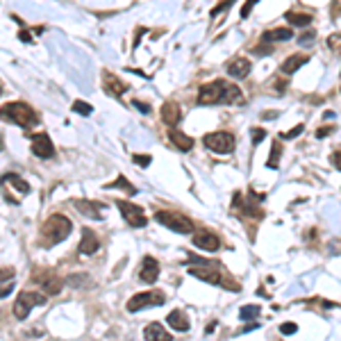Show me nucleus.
<instances>
[{"mask_svg":"<svg viewBox=\"0 0 341 341\" xmlns=\"http://www.w3.org/2000/svg\"><path fill=\"white\" fill-rule=\"evenodd\" d=\"M296 330H298L296 323H282V325H280V332H282V334H293Z\"/></svg>","mask_w":341,"mask_h":341,"instance_id":"nucleus-34","label":"nucleus"},{"mask_svg":"<svg viewBox=\"0 0 341 341\" xmlns=\"http://www.w3.org/2000/svg\"><path fill=\"white\" fill-rule=\"evenodd\" d=\"M330 162H332L334 169H339V171H341V150H334L332 157H330Z\"/></svg>","mask_w":341,"mask_h":341,"instance_id":"nucleus-35","label":"nucleus"},{"mask_svg":"<svg viewBox=\"0 0 341 341\" xmlns=\"http://www.w3.org/2000/svg\"><path fill=\"white\" fill-rule=\"evenodd\" d=\"M307 59H309V57H307V55H303V52L289 55L285 62H282V73H285V75H291V73H296L300 66H305V64H307Z\"/></svg>","mask_w":341,"mask_h":341,"instance_id":"nucleus-19","label":"nucleus"},{"mask_svg":"<svg viewBox=\"0 0 341 341\" xmlns=\"http://www.w3.org/2000/svg\"><path fill=\"white\" fill-rule=\"evenodd\" d=\"M36 305H46V293H39V291H23L18 293L16 303H14V316L18 321L28 318V314L32 312Z\"/></svg>","mask_w":341,"mask_h":341,"instance_id":"nucleus-5","label":"nucleus"},{"mask_svg":"<svg viewBox=\"0 0 341 341\" xmlns=\"http://www.w3.org/2000/svg\"><path fill=\"white\" fill-rule=\"evenodd\" d=\"M134 162H136L139 166H144V169H146V166H150L153 157H150V155H134Z\"/></svg>","mask_w":341,"mask_h":341,"instance_id":"nucleus-33","label":"nucleus"},{"mask_svg":"<svg viewBox=\"0 0 341 341\" xmlns=\"http://www.w3.org/2000/svg\"><path fill=\"white\" fill-rule=\"evenodd\" d=\"M118 212L123 214V218L128 221V225H132V228H144L146 223H148V218H146L144 209L139 207V205L134 203H128V200H118Z\"/></svg>","mask_w":341,"mask_h":341,"instance_id":"nucleus-8","label":"nucleus"},{"mask_svg":"<svg viewBox=\"0 0 341 341\" xmlns=\"http://www.w3.org/2000/svg\"><path fill=\"white\" fill-rule=\"evenodd\" d=\"M18 36H21V39H23V41H32V36H30V32H21Z\"/></svg>","mask_w":341,"mask_h":341,"instance_id":"nucleus-42","label":"nucleus"},{"mask_svg":"<svg viewBox=\"0 0 341 341\" xmlns=\"http://www.w3.org/2000/svg\"><path fill=\"white\" fill-rule=\"evenodd\" d=\"M180 118H182V112H180V105H177L175 101H166L164 105H162V121H164L171 130L180 123Z\"/></svg>","mask_w":341,"mask_h":341,"instance_id":"nucleus-14","label":"nucleus"},{"mask_svg":"<svg viewBox=\"0 0 341 341\" xmlns=\"http://www.w3.org/2000/svg\"><path fill=\"white\" fill-rule=\"evenodd\" d=\"M253 5H255V3H246L244 7H241V16H244V18L248 16V14H250V9H253Z\"/></svg>","mask_w":341,"mask_h":341,"instance_id":"nucleus-39","label":"nucleus"},{"mask_svg":"<svg viewBox=\"0 0 341 341\" xmlns=\"http://www.w3.org/2000/svg\"><path fill=\"white\" fill-rule=\"evenodd\" d=\"M193 246L200 248V250H209V253H214V250L221 248V239H218L214 232H209V230H198V232L193 234Z\"/></svg>","mask_w":341,"mask_h":341,"instance_id":"nucleus-11","label":"nucleus"},{"mask_svg":"<svg viewBox=\"0 0 341 341\" xmlns=\"http://www.w3.org/2000/svg\"><path fill=\"white\" fill-rule=\"evenodd\" d=\"M244 93L237 85L228 80H214L198 89V105H239Z\"/></svg>","mask_w":341,"mask_h":341,"instance_id":"nucleus-1","label":"nucleus"},{"mask_svg":"<svg viewBox=\"0 0 341 341\" xmlns=\"http://www.w3.org/2000/svg\"><path fill=\"white\" fill-rule=\"evenodd\" d=\"M169 325L175 330V332H187V330H189L187 314L182 312V309H173V312L169 314Z\"/></svg>","mask_w":341,"mask_h":341,"instance_id":"nucleus-22","label":"nucleus"},{"mask_svg":"<svg viewBox=\"0 0 341 341\" xmlns=\"http://www.w3.org/2000/svg\"><path fill=\"white\" fill-rule=\"evenodd\" d=\"M73 230L71 218L64 216V214H52V216L46 218V223L41 225V246H55L59 241H64Z\"/></svg>","mask_w":341,"mask_h":341,"instance_id":"nucleus-2","label":"nucleus"},{"mask_svg":"<svg viewBox=\"0 0 341 341\" xmlns=\"http://www.w3.org/2000/svg\"><path fill=\"white\" fill-rule=\"evenodd\" d=\"M314 39V34L312 32H309V34H305V36H300V41H305V44H309V41H312Z\"/></svg>","mask_w":341,"mask_h":341,"instance_id":"nucleus-43","label":"nucleus"},{"mask_svg":"<svg viewBox=\"0 0 341 341\" xmlns=\"http://www.w3.org/2000/svg\"><path fill=\"white\" fill-rule=\"evenodd\" d=\"M230 5H232V3H221L218 7H214V9H212V16H216V14L223 12V9H230Z\"/></svg>","mask_w":341,"mask_h":341,"instance_id":"nucleus-38","label":"nucleus"},{"mask_svg":"<svg viewBox=\"0 0 341 341\" xmlns=\"http://www.w3.org/2000/svg\"><path fill=\"white\" fill-rule=\"evenodd\" d=\"M30 144H32V155L39 157V159H50L55 155V146H52L50 136L46 132L30 134Z\"/></svg>","mask_w":341,"mask_h":341,"instance_id":"nucleus-9","label":"nucleus"},{"mask_svg":"<svg viewBox=\"0 0 341 341\" xmlns=\"http://www.w3.org/2000/svg\"><path fill=\"white\" fill-rule=\"evenodd\" d=\"M103 87H105V91H107L109 96H114V98H118L121 93L128 89V85H125L123 80H118L116 75H112V73H107V71L103 73Z\"/></svg>","mask_w":341,"mask_h":341,"instance_id":"nucleus-17","label":"nucleus"},{"mask_svg":"<svg viewBox=\"0 0 341 341\" xmlns=\"http://www.w3.org/2000/svg\"><path fill=\"white\" fill-rule=\"evenodd\" d=\"M189 275L198 277V280H203V282H209V285H223L221 273L214 269L209 262H205V264H198V266H191V269H189Z\"/></svg>","mask_w":341,"mask_h":341,"instance_id":"nucleus-10","label":"nucleus"},{"mask_svg":"<svg viewBox=\"0 0 341 341\" xmlns=\"http://www.w3.org/2000/svg\"><path fill=\"white\" fill-rule=\"evenodd\" d=\"M3 182H5V185L16 187L21 193H30V185H28V182H25L21 175H16V173H5V175H3Z\"/></svg>","mask_w":341,"mask_h":341,"instance_id":"nucleus-23","label":"nucleus"},{"mask_svg":"<svg viewBox=\"0 0 341 341\" xmlns=\"http://www.w3.org/2000/svg\"><path fill=\"white\" fill-rule=\"evenodd\" d=\"M293 39V32L289 28H275V30H266L264 34H262V41H266V44H275V41H289Z\"/></svg>","mask_w":341,"mask_h":341,"instance_id":"nucleus-21","label":"nucleus"},{"mask_svg":"<svg viewBox=\"0 0 341 341\" xmlns=\"http://www.w3.org/2000/svg\"><path fill=\"white\" fill-rule=\"evenodd\" d=\"M257 314H259V307L257 305H246V307H241L239 316H241V321H250V318H257Z\"/></svg>","mask_w":341,"mask_h":341,"instance_id":"nucleus-28","label":"nucleus"},{"mask_svg":"<svg viewBox=\"0 0 341 341\" xmlns=\"http://www.w3.org/2000/svg\"><path fill=\"white\" fill-rule=\"evenodd\" d=\"M73 112L80 114V116H89V114L93 112V107L89 103H85V101H75V103H73Z\"/></svg>","mask_w":341,"mask_h":341,"instance_id":"nucleus-29","label":"nucleus"},{"mask_svg":"<svg viewBox=\"0 0 341 341\" xmlns=\"http://www.w3.org/2000/svg\"><path fill=\"white\" fill-rule=\"evenodd\" d=\"M287 21H289L291 25H300V28H305V25H309L312 16L305 14V12H287Z\"/></svg>","mask_w":341,"mask_h":341,"instance_id":"nucleus-27","label":"nucleus"},{"mask_svg":"<svg viewBox=\"0 0 341 341\" xmlns=\"http://www.w3.org/2000/svg\"><path fill=\"white\" fill-rule=\"evenodd\" d=\"M3 116L7 121H12V123L21 125V128H25V130L39 123V114H36L28 103H5Z\"/></svg>","mask_w":341,"mask_h":341,"instance_id":"nucleus-3","label":"nucleus"},{"mask_svg":"<svg viewBox=\"0 0 341 341\" xmlns=\"http://www.w3.org/2000/svg\"><path fill=\"white\" fill-rule=\"evenodd\" d=\"M332 132H334V128H332V125H325V128L316 130V139H323V136H328V134H332Z\"/></svg>","mask_w":341,"mask_h":341,"instance_id":"nucleus-36","label":"nucleus"},{"mask_svg":"<svg viewBox=\"0 0 341 341\" xmlns=\"http://www.w3.org/2000/svg\"><path fill=\"white\" fill-rule=\"evenodd\" d=\"M169 139L173 141V146H175L177 150H182V153H187V150H191L193 148V139L189 134L185 132H180V130H169Z\"/></svg>","mask_w":341,"mask_h":341,"instance_id":"nucleus-20","label":"nucleus"},{"mask_svg":"<svg viewBox=\"0 0 341 341\" xmlns=\"http://www.w3.org/2000/svg\"><path fill=\"white\" fill-rule=\"evenodd\" d=\"M134 107L136 109H141V114H150V105H146V103H141V101H136V98H134Z\"/></svg>","mask_w":341,"mask_h":341,"instance_id":"nucleus-37","label":"nucleus"},{"mask_svg":"<svg viewBox=\"0 0 341 341\" xmlns=\"http://www.w3.org/2000/svg\"><path fill=\"white\" fill-rule=\"evenodd\" d=\"M139 277H141V282H146V285H155L157 277H159V262H157L155 257L146 255L144 262H141Z\"/></svg>","mask_w":341,"mask_h":341,"instance_id":"nucleus-12","label":"nucleus"},{"mask_svg":"<svg viewBox=\"0 0 341 341\" xmlns=\"http://www.w3.org/2000/svg\"><path fill=\"white\" fill-rule=\"evenodd\" d=\"M262 118H277V112H266L262 114Z\"/></svg>","mask_w":341,"mask_h":341,"instance_id":"nucleus-40","label":"nucleus"},{"mask_svg":"<svg viewBox=\"0 0 341 341\" xmlns=\"http://www.w3.org/2000/svg\"><path fill=\"white\" fill-rule=\"evenodd\" d=\"M155 221H159L164 228H169V230H173V232H177V234L193 232V223L189 221L187 216H182V214H177V212H171V209H162V212H157Z\"/></svg>","mask_w":341,"mask_h":341,"instance_id":"nucleus-4","label":"nucleus"},{"mask_svg":"<svg viewBox=\"0 0 341 341\" xmlns=\"http://www.w3.org/2000/svg\"><path fill=\"white\" fill-rule=\"evenodd\" d=\"M203 144L207 146L212 153L228 155V153H232V150H234L237 139H234V134H230V132H212V134H205L203 136Z\"/></svg>","mask_w":341,"mask_h":341,"instance_id":"nucleus-6","label":"nucleus"},{"mask_svg":"<svg viewBox=\"0 0 341 341\" xmlns=\"http://www.w3.org/2000/svg\"><path fill=\"white\" fill-rule=\"evenodd\" d=\"M264 136H266V130H262V128H250V139H253L255 146L259 144V141H264Z\"/></svg>","mask_w":341,"mask_h":341,"instance_id":"nucleus-31","label":"nucleus"},{"mask_svg":"<svg viewBox=\"0 0 341 341\" xmlns=\"http://www.w3.org/2000/svg\"><path fill=\"white\" fill-rule=\"evenodd\" d=\"M144 339L146 341H173V334L169 330H164L162 323H148L144 330Z\"/></svg>","mask_w":341,"mask_h":341,"instance_id":"nucleus-16","label":"nucleus"},{"mask_svg":"<svg viewBox=\"0 0 341 341\" xmlns=\"http://www.w3.org/2000/svg\"><path fill=\"white\" fill-rule=\"evenodd\" d=\"M73 207H75L80 214H85V216H89V218H101V214H103L105 205H101V203H93V200H75V203H73Z\"/></svg>","mask_w":341,"mask_h":341,"instance_id":"nucleus-18","label":"nucleus"},{"mask_svg":"<svg viewBox=\"0 0 341 341\" xmlns=\"http://www.w3.org/2000/svg\"><path fill=\"white\" fill-rule=\"evenodd\" d=\"M280 155H282L280 139H275V141H273V146H271V157L266 159V166H269V169H277V164H280Z\"/></svg>","mask_w":341,"mask_h":341,"instance_id":"nucleus-26","label":"nucleus"},{"mask_svg":"<svg viewBox=\"0 0 341 341\" xmlns=\"http://www.w3.org/2000/svg\"><path fill=\"white\" fill-rule=\"evenodd\" d=\"M164 303H166V296L162 291H141V293H134L125 307H128V312H139L144 307L164 305Z\"/></svg>","mask_w":341,"mask_h":341,"instance_id":"nucleus-7","label":"nucleus"},{"mask_svg":"<svg viewBox=\"0 0 341 341\" xmlns=\"http://www.w3.org/2000/svg\"><path fill=\"white\" fill-rule=\"evenodd\" d=\"M105 187H107V189H123V191L128 193V196H134V193H136V187L130 185V180H128L125 175H118L116 180L109 182V185H105Z\"/></svg>","mask_w":341,"mask_h":341,"instance_id":"nucleus-25","label":"nucleus"},{"mask_svg":"<svg viewBox=\"0 0 341 341\" xmlns=\"http://www.w3.org/2000/svg\"><path fill=\"white\" fill-rule=\"evenodd\" d=\"M98 248H101V239L96 237V232L91 228H85L82 230V241H80V255H93L98 253Z\"/></svg>","mask_w":341,"mask_h":341,"instance_id":"nucleus-15","label":"nucleus"},{"mask_svg":"<svg viewBox=\"0 0 341 341\" xmlns=\"http://www.w3.org/2000/svg\"><path fill=\"white\" fill-rule=\"evenodd\" d=\"M303 132V123L300 125H296V128H291L289 132H285V134H280V139H293V136H298Z\"/></svg>","mask_w":341,"mask_h":341,"instance_id":"nucleus-32","label":"nucleus"},{"mask_svg":"<svg viewBox=\"0 0 341 341\" xmlns=\"http://www.w3.org/2000/svg\"><path fill=\"white\" fill-rule=\"evenodd\" d=\"M41 282H44L46 293H50V296H55V293L62 291V280L57 275H52V273H46V277Z\"/></svg>","mask_w":341,"mask_h":341,"instance_id":"nucleus-24","label":"nucleus"},{"mask_svg":"<svg viewBox=\"0 0 341 341\" xmlns=\"http://www.w3.org/2000/svg\"><path fill=\"white\" fill-rule=\"evenodd\" d=\"M12 273H14V269H3V280H7V277H12Z\"/></svg>","mask_w":341,"mask_h":341,"instance_id":"nucleus-41","label":"nucleus"},{"mask_svg":"<svg viewBox=\"0 0 341 341\" xmlns=\"http://www.w3.org/2000/svg\"><path fill=\"white\" fill-rule=\"evenodd\" d=\"M328 46H330V50H332V52L341 55V34H339V32L330 34V36H328Z\"/></svg>","mask_w":341,"mask_h":341,"instance_id":"nucleus-30","label":"nucleus"},{"mask_svg":"<svg viewBox=\"0 0 341 341\" xmlns=\"http://www.w3.org/2000/svg\"><path fill=\"white\" fill-rule=\"evenodd\" d=\"M225 68H228V73H230L232 77H237V80H244V77L250 73L253 64H250L248 57H234V59H230L228 64H225Z\"/></svg>","mask_w":341,"mask_h":341,"instance_id":"nucleus-13","label":"nucleus"}]
</instances>
